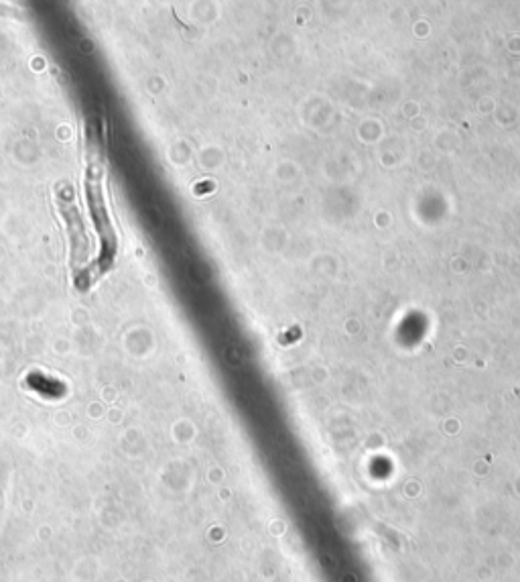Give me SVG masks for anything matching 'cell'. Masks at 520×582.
<instances>
[{
	"instance_id": "1",
	"label": "cell",
	"mask_w": 520,
	"mask_h": 582,
	"mask_svg": "<svg viewBox=\"0 0 520 582\" xmlns=\"http://www.w3.org/2000/svg\"><path fill=\"white\" fill-rule=\"evenodd\" d=\"M102 167L96 159L89 161V169H87V198H89V208H92L94 220H96V228L102 236V255L110 258L114 255L116 242H114V230L110 226V220L106 214V206H104V198H102Z\"/></svg>"
},
{
	"instance_id": "2",
	"label": "cell",
	"mask_w": 520,
	"mask_h": 582,
	"mask_svg": "<svg viewBox=\"0 0 520 582\" xmlns=\"http://www.w3.org/2000/svg\"><path fill=\"white\" fill-rule=\"evenodd\" d=\"M61 212L65 216L69 224V234H71V261H73V269L75 273L82 269L84 261H86V255H87V249H86V232H84V226L80 222V216H77V210L71 202H61Z\"/></svg>"
}]
</instances>
